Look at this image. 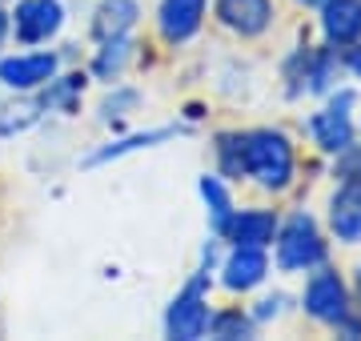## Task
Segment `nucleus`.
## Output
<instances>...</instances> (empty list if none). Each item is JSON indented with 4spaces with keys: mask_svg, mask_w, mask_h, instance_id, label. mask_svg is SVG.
<instances>
[{
    "mask_svg": "<svg viewBox=\"0 0 361 341\" xmlns=\"http://www.w3.org/2000/svg\"><path fill=\"white\" fill-rule=\"evenodd\" d=\"M40 97L32 101V97H25V101H16V105L0 108V137H13V132H25L28 125H37L40 120Z\"/></svg>",
    "mask_w": 361,
    "mask_h": 341,
    "instance_id": "22",
    "label": "nucleus"
},
{
    "mask_svg": "<svg viewBox=\"0 0 361 341\" xmlns=\"http://www.w3.org/2000/svg\"><path fill=\"white\" fill-rule=\"evenodd\" d=\"M289 305H293V297L285 293V289H273V293H261L257 302L249 305V314H253V321L261 326H273V321H281L285 314H289Z\"/></svg>",
    "mask_w": 361,
    "mask_h": 341,
    "instance_id": "23",
    "label": "nucleus"
},
{
    "mask_svg": "<svg viewBox=\"0 0 361 341\" xmlns=\"http://www.w3.org/2000/svg\"><path fill=\"white\" fill-rule=\"evenodd\" d=\"M353 285H357L353 293H357V302H361V261H357V277H353Z\"/></svg>",
    "mask_w": 361,
    "mask_h": 341,
    "instance_id": "28",
    "label": "nucleus"
},
{
    "mask_svg": "<svg viewBox=\"0 0 361 341\" xmlns=\"http://www.w3.org/2000/svg\"><path fill=\"white\" fill-rule=\"evenodd\" d=\"M213 16L233 37L261 40L277 25V0H213Z\"/></svg>",
    "mask_w": 361,
    "mask_h": 341,
    "instance_id": "8",
    "label": "nucleus"
},
{
    "mask_svg": "<svg viewBox=\"0 0 361 341\" xmlns=\"http://www.w3.org/2000/svg\"><path fill=\"white\" fill-rule=\"evenodd\" d=\"M65 28V0H16L8 13V32L20 44H49Z\"/></svg>",
    "mask_w": 361,
    "mask_h": 341,
    "instance_id": "7",
    "label": "nucleus"
},
{
    "mask_svg": "<svg viewBox=\"0 0 361 341\" xmlns=\"http://www.w3.org/2000/svg\"><path fill=\"white\" fill-rule=\"evenodd\" d=\"M197 193H201V201H205L209 233L221 237V233H225V225H229V217H233V209H237L229 181H225L221 173H201V181H197Z\"/></svg>",
    "mask_w": 361,
    "mask_h": 341,
    "instance_id": "16",
    "label": "nucleus"
},
{
    "mask_svg": "<svg viewBox=\"0 0 361 341\" xmlns=\"http://www.w3.org/2000/svg\"><path fill=\"white\" fill-rule=\"evenodd\" d=\"M209 0H161L157 4V32L169 49H180L205 28Z\"/></svg>",
    "mask_w": 361,
    "mask_h": 341,
    "instance_id": "10",
    "label": "nucleus"
},
{
    "mask_svg": "<svg viewBox=\"0 0 361 341\" xmlns=\"http://www.w3.org/2000/svg\"><path fill=\"white\" fill-rule=\"evenodd\" d=\"M357 113H361V108H357ZM357 141H361V117H357Z\"/></svg>",
    "mask_w": 361,
    "mask_h": 341,
    "instance_id": "29",
    "label": "nucleus"
},
{
    "mask_svg": "<svg viewBox=\"0 0 361 341\" xmlns=\"http://www.w3.org/2000/svg\"><path fill=\"white\" fill-rule=\"evenodd\" d=\"M341 65H345V73L361 85V40L357 44H349V49H341Z\"/></svg>",
    "mask_w": 361,
    "mask_h": 341,
    "instance_id": "25",
    "label": "nucleus"
},
{
    "mask_svg": "<svg viewBox=\"0 0 361 341\" xmlns=\"http://www.w3.org/2000/svg\"><path fill=\"white\" fill-rule=\"evenodd\" d=\"M317 28L322 44L329 49H349L361 40V0H322L317 4Z\"/></svg>",
    "mask_w": 361,
    "mask_h": 341,
    "instance_id": "13",
    "label": "nucleus"
},
{
    "mask_svg": "<svg viewBox=\"0 0 361 341\" xmlns=\"http://www.w3.org/2000/svg\"><path fill=\"white\" fill-rule=\"evenodd\" d=\"M133 56H137V40L125 32V37H113V40H101V49L92 56V77L97 80H121L125 77V68L133 65Z\"/></svg>",
    "mask_w": 361,
    "mask_h": 341,
    "instance_id": "18",
    "label": "nucleus"
},
{
    "mask_svg": "<svg viewBox=\"0 0 361 341\" xmlns=\"http://www.w3.org/2000/svg\"><path fill=\"white\" fill-rule=\"evenodd\" d=\"M141 92L137 89H116L109 101H104V117H125V108H137Z\"/></svg>",
    "mask_w": 361,
    "mask_h": 341,
    "instance_id": "24",
    "label": "nucleus"
},
{
    "mask_svg": "<svg viewBox=\"0 0 361 341\" xmlns=\"http://www.w3.org/2000/svg\"><path fill=\"white\" fill-rule=\"evenodd\" d=\"M353 113H357V89L337 85V89L325 92V105L301 120V129H305V137L313 141L317 153L337 157L349 144H357V117Z\"/></svg>",
    "mask_w": 361,
    "mask_h": 341,
    "instance_id": "3",
    "label": "nucleus"
},
{
    "mask_svg": "<svg viewBox=\"0 0 361 341\" xmlns=\"http://www.w3.org/2000/svg\"><path fill=\"white\" fill-rule=\"evenodd\" d=\"M241 181L281 197L297 185V144L285 129H241Z\"/></svg>",
    "mask_w": 361,
    "mask_h": 341,
    "instance_id": "1",
    "label": "nucleus"
},
{
    "mask_svg": "<svg viewBox=\"0 0 361 341\" xmlns=\"http://www.w3.org/2000/svg\"><path fill=\"white\" fill-rule=\"evenodd\" d=\"M277 225H281V213L277 209L245 205V209H233L221 241H225V245H261V249H269L273 237H277Z\"/></svg>",
    "mask_w": 361,
    "mask_h": 341,
    "instance_id": "12",
    "label": "nucleus"
},
{
    "mask_svg": "<svg viewBox=\"0 0 361 341\" xmlns=\"http://www.w3.org/2000/svg\"><path fill=\"white\" fill-rule=\"evenodd\" d=\"M273 269L285 277H305L310 269L329 261V233L310 209H293L281 217L277 237H273Z\"/></svg>",
    "mask_w": 361,
    "mask_h": 341,
    "instance_id": "2",
    "label": "nucleus"
},
{
    "mask_svg": "<svg viewBox=\"0 0 361 341\" xmlns=\"http://www.w3.org/2000/svg\"><path fill=\"white\" fill-rule=\"evenodd\" d=\"M209 337L217 341H253L257 337V321L249 309L241 305H225V309H213L209 317Z\"/></svg>",
    "mask_w": 361,
    "mask_h": 341,
    "instance_id": "19",
    "label": "nucleus"
},
{
    "mask_svg": "<svg viewBox=\"0 0 361 341\" xmlns=\"http://www.w3.org/2000/svg\"><path fill=\"white\" fill-rule=\"evenodd\" d=\"M209 289H213V269H197V273L180 285V293L165 309V337H173V341L209 337V317H213Z\"/></svg>",
    "mask_w": 361,
    "mask_h": 341,
    "instance_id": "4",
    "label": "nucleus"
},
{
    "mask_svg": "<svg viewBox=\"0 0 361 341\" xmlns=\"http://www.w3.org/2000/svg\"><path fill=\"white\" fill-rule=\"evenodd\" d=\"M325 225H329V237L337 245L361 249V177L337 181V189L329 193V205H325Z\"/></svg>",
    "mask_w": 361,
    "mask_h": 341,
    "instance_id": "9",
    "label": "nucleus"
},
{
    "mask_svg": "<svg viewBox=\"0 0 361 341\" xmlns=\"http://www.w3.org/2000/svg\"><path fill=\"white\" fill-rule=\"evenodd\" d=\"M137 20H141V4H137V0H101L97 13H92L89 32L97 40H113V37L133 32Z\"/></svg>",
    "mask_w": 361,
    "mask_h": 341,
    "instance_id": "15",
    "label": "nucleus"
},
{
    "mask_svg": "<svg viewBox=\"0 0 361 341\" xmlns=\"http://www.w3.org/2000/svg\"><path fill=\"white\" fill-rule=\"evenodd\" d=\"M273 273V257L269 249H261V245H229V249L221 253L217 261V281L225 293L233 297H245V293H257Z\"/></svg>",
    "mask_w": 361,
    "mask_h": 341,
    "instance_id": "6",
    "label": "nucleus"
},
{
    "mask_svg": "<svg viewBox=\"0 0 361 341\" xmlns=\"http://www.w3.org/2000/svg\"><path fill=\"white\" fill-rule=\"evenodd\" d=\"M341 53L329 49V44H310V61H305V80H301V92L305 97H325L329 89L341 85Z\"/></svg>",
    "mask_w": 361,
    "mask_h": 341,
    "instance_id": "14",
    "label": "nucleus"
},
{
    "mask_svg": "<svg viewBox=\"0 0 361 341\" xmlns=\"http://www.w3.org/2000/svg\"><path fill=\"white\" fill-rule=\"evenodd\" d=\"M61 73L56 53H16L0 61V85L13 92H37Z\"/></svg>",
    "mask_w": 361,
    "mask_h": 341,
    "instance_id": "11",
    "label": "nucleus"
},
{
    "mask_svg": "<svg viewBox=\"0 0 361 341\" xmlns=\"http://www.w3.org/2000/svg\"><path fill=\"white\" fill-rule=\"evenodd\" d=\"M297 8H317V4H322V0H293Z\"/></svg>",
    "mask_w": 361,
    "mask_h": 341,
    "instance_id": "27",
    "label": "nucleus"
},
{
    "mask_svg": "<svg viewBox=\"0 0 361 341\" xmlns=\"http://www.w3.org/2000/svg\"><path fill=\"white\" fill-rule=\"evenodd\" d=\"M353 302H357L353 285H349L329 261L317 265V269H310L305 289H301V297H297L301 314L310 317V321H317V326H325V329H334L337 321L353 309Z\"/></svg>",
    "mask_w": 361,
    "mask_h": 341,
    "instance_id": "5",
    "label": "nucleus"
},
{
    "mask_svg": "<svg viewBox=\"0 0 361 341\" xmlns=\"http://www.w3.org/2000/svg\"><path fill=\"white\" fill-rule=\"evenodd\" d=\"M217 173L225 181H241V129H229V132H217Z\"/></svg>",
    "mask_w": 361,
    "mask_h": 341,
    "instance_id": "21",
    "label": "nucleus"
},
{
    "mask_svg": "<svg viewBox=\"0 0 361 341\" xmlns=\"http://www.w3.org/2000/svg\"><path fill=\"white\" fill-rule=\"evenodd\" d=\"M177 132H180L177 125H165V129H145V132H133V137H121V141H109L92 157H85V169H97L104 161H121V157H129V153H141V149H157V144L173 141Z\"/></svg>",
    "mask_w": 361,
    "mask_h": 341,
    "instance_id": "17",
    "label": "nucleus"
},
{
    "mask_svg": "<svg viewBox=\"0 0 361 341\" xmlns=\"http://www.w3.org/2000/svg\"><path fill=\"white\" fill-rule=\"evenodd\" d=\"M85 85H89V77L85 73H68V77H52L49 85H44V92H40V105L49 108H61V113H73V108L80 105V92H85Z\"/></svg>",
    "mask_w": 361,
    "mask_h": 341,
    "instance_id": "20",
    "label": "nucleus"
},
{
    "mask_svg": "<svg viewBox=\"0 0 361 341\" xmlns=\"http://www.w3.org/2000/svg\"><path fill=\"white\" fill-rule=\"evenodd\" d=\"M4 40H8V8L0 4V44H4Z\"/></svg>",
    "mask_w": 361,
    "mask_h": 341,
    "instance_id": "26",
    "label": "nucleus"
}]
</instances>
